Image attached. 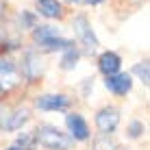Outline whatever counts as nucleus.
<instances>
[{"mask_svg": "<svg viewBox=\"0 0 150 150\" xmlns=\"http://www.w3.org/2000/svg\"><path fill=\"white\" fill-rule=\"evenodd\" d=\"M22 83V74L11 61H0V91H9Z\"/></svg>", "mask_w": 150, "mask_h": 150, "instance_id": "obj_3", "label": "nucleus"}, {"mask_svg": "<svg viewBox=\"0 0 150 150\" xmlns=\"http://www.w3.org/2000/svg\"><path fill=\"white\" fill-rule=\"evenodd\" d=\"M70 46H74L70 39H63L61 35H57V37H50V39H46L44 44H39V48H44V50H68Z\"/></svg>", "mask_w": 150, "mask_h": 150, "instance_id": "obj_12", "label": "nucleus"}, {"mask_svg": "<svg viewBox=\"0 0 150 150\" xmlns=\"http://www.w3.org/2000/svg\"><path fill=\"white\" fill-rule=\"evenodd\" d=\"M65 122H68L72 139H76V142H85V139H89V126H87V122L83 120V115H79V113H70V115L65 117Z\"/></svg>", "mask_w": 150, "mask_h": 150, "instance_id": "obj_7", "label": "nucleus"}, {"mask_svg": "<svg viewBox=\"0 0 150 150\" xmlns=\"http://www.w3.org/2000/svg\"><path fill=\"white\" fill-rule=\"evenodd\" d=\"M24 22L28 24V26H33V15H28V13H24Z\"/></svg>", "mask_w": 150, "mask_h": 150, "instance_id": "obj_19", "label": "nucleus"}, {"mask_svg": "<svg viewBox=\"0 0 150 150\" xmlns=\"http://www.w3.org/2000/svg\"><path fill=\"white\" fill-rule=\"evenodd\" d=\"M35 142H39L41 146L48 148V150H70L74 139H72L68 133L59 131L57 126L41 124L37 131H35Z\"/></svg>", "mask_w": 150, "mask_h": 150, "instance_id": "obj_1", "label": "nucleus"}, {"mask_svg": "<svg viewBox=\"0 0 150 150\" xmlns=\"http://www.w3.org/2000/svg\"><path fill=\"white\" fill-rule=\"evenodd\" d=\"M2 11H4V2L0 0V15H2Z\"/></svg>", "mask_w": 150, "mask_h": 150, "instance_id": "obj_21", "label": "nucleus"}, {"mask_svg": "<svg viewBox=\"0 0 150 150\" xmlns=\"http://www.w3.org/2000/svg\"><path fill=\"white\" fill-rule=\"evenodd\" d=\"M120 124V111L115 107H105L96 113V126L100 133H113Z\"/></svg>", "mask_w": 150, "mask_h": 150, "instance_id": "obj_4", "label": "nucleus"}, {"mask_svg": "<svg viewBox=\"0 0 150 150\" xmlns=\"http://www.w3.org/2000/svg\"><path fill=\"white\" fill-rule=\"evenodd\" d=\"M79 57H81V52L74 48V46H70L68 50H63V57H61V68H63V70H74L76 63H79Z\"/></svg>", "mask_w": 150, "mask_h": 150, "instance_id": "obj_13", "label": "nucleus"}, {"mask_svg": "<svg viewBox=\"0 0 150 150\" xmlns=\"http://www.w3.org/2000/svg\"><path fill=\"white\" fill-rule=\"evenodd\" d=\"M68 105H70V100L63 94H46L35 100V107L41 111H63V109H68Z\"/></svg>", "mask_w": 150, "mask_h": 150, "instance_id": "obj_6", "label": "nucleus"}, {"mask_svg": "<svg viewBox=\"0 0 150 150\" xmlns=\"http://www.w3.org/2000/svg\"><path fill=\"white\" fill-rule=\"evenodd\" d=\"M94 150H117V148L109 137H98L94 139Z\"/></svg>", "mask_w": 150, "mask_h": 150, "instance_id": "obj_15", "label": "nucleus"}, {"mask_svg": "<svg viewBox=\"0 0 150 150\" xmlns=\"http://www.w3.org/2000/svg\"><path fill=\"white\" fill-rule=\"evenodd\" d=\"M120 65H122V59L120 54L115 52H102L100 59H98V68L105 76H111V74H117L120 72Z\"/></svg>", "mask_w": 150, "mask_h": 150, "instance_id": "obj_10", "label": "nucleus"}, {"mask_svg": "<svg viewBox=\"0 0 150 150\" xmlns=\"http://www.w3.org/2000/svg\"><path fill=\"white\" fill-rule=\"evenodd\" d=\"M57 35H59V30L52 28V26H35L33 28V39L37 41V44H44L46 39L57 37Z\"/></svg>", "mask_w": 150, "mask_h": 150, "instance_id": "obj_14", "label": "nucleus"}, {"mask_svg": "<svg viewBox=\"0 0 150 150\" xmlns=\"http://www.w3.org/2000/svg\"><path fill=\"white\" fill-rule=\"evenodd\" d=\"M41 70H44V65H41V57L37 52H26L22 59V76H26L28 81L37 79L41 74Z\"/></svg>", "mask_w": 150, "mask_h": 150, "instance_id": "obj_9", "label": "nucleus"}, {"mask_svg": "<svg viewBox=\"0 0 150 150\" xmlns=\"http://www.w3.org/2000/svg\"><path fill=\"white\" fill-rule=\"evenodd\" d=\"M72 30L76 35V41L85 48V52H96L98 50V37L94 35V28H91L89 20L85 15H76L74 22H72Z\"/></svg>", "mask_w": 150, "mask_h": 150, "instance_id": "obj_2", "label": "nucleus"}, {"mask_svg": "<svg viewBox=\"0 0 150 150\" xmlns=\"http://www.w3.org/2000/svg\"><path fill=\"white\" fill-rule=\"evenodd\" d=\"M81 2H87V4H98V2H102V0H81Z\"/></svg>", "mask_w": 150, "mask_h": 150, "instance_id": "obj_20", "label": "nucleus"}, {"mask_svg": "<svg viewBox=\"0 0 150 150\" xmlns=\"http://www.w3.org/2000/svg\"><path fill=\"white\" fill-rule=\"evenodd\" d=\"M33 144H35V133H26V135H22L18 139V148L20 150H28Z\"/></svg>", "mask_w": 150, "mask_h": 150, "instance_id": "obj_17", "label": "nucleus"}, {"mask_svg": "<svg viewBox=\"0 0 150 150\" xmlns=\"http://www.w3.org/2000/svg\"><path fill=\"white\" fill-rule=\"evenodd\" d=\"M105 87L115 96H126L128 91H131V87H133V81H131L128 74L117 72V74H111V76L105 79Z\"/></svg>", "mask_w": 150, "mask_h": 150, "instance_id": "obj_5", "label": "nucleus"}, {"mask_svg": "<svg viewBox=\"0 0 150 150\" xmlns=\"http://www.w3.org/2000/svg\"><path fill=\"white\" fill-rule=\"evenodd\" d=\"M142 133H144V126L139 122H133L131 124V137H139Z\"/></svg>", "mask_w": 150, "mask_h": 150, "instance_id": "obj_18", "label": "nucleus"}, {"mask_svg": "<svg viewBox=\"0 0 150 150\" xmlns=\"http://www.w3.org/2000/svg\"><path fill=\"white\" fill-rule=\"evenodd\" d=\"M7 150H20V148L18 146H11V148H7Z\"/></svg>", "mask_w": 150, "mask_h": 150, "instance_id": "obj_22", "label": "nucleus"}, {"mask_svg": "<svg viewBox=\"0 0 150 150\" xmlns=\"http://www.w3.org/2000/svg\"><path fill=\"white\" fill-rule=\"evenodd\" d=\"M72 2H81V0H72Z\"/></svg>", "mask_w": 150, "mask_h": 150, "instance_id": "obj_23", "label": "nucleus"}, {"mask_svg": "<svg viewBox=\"0 0 150 150\" xmlns=\"http://www.w3.org/2000/svg\"><path fill=\"white\" fill-rule=\"evenodd\" d=\"M133 72H135L139 79H142L144 85H148V81H150V72H148V63H146V61H144V63H137Z\"/></svg>", "mask_w": 150, "mask_h": 150, "instance_id": "obj_16", "label": "nucleus"}, {"mask_svg": "<svg viewBox=\"0 0 150 150\" xmlns=\"http://www.w3.org/2000/svg\"><path fill=\"white\" fill-rule=\"evenodd\" d=\"M0 94H2V91H0Z\"/></svg>", "mask_w": 150, "mask_h": 150, "instance_id": "obj_24", "label": "nucleus"}, {"mask_svg": "<svg viewBox=\"0 0 150 150\" xmlns=\"http://www.w3.org/2000/svg\"><path fill=\"white\" fill-rule=\"evenodd\" d=\"M37 11L39 15L52 20V18H59L61 15V2L59 0H37Z\"/></svg>", "mask_w": 150, "mask_h": 150, "instance_id": "obj_11", "label": "nucleus"}, {"mask_svg": "<svg viewBox=\"0 0 150 150\" xmlns=\"http://www.w3.org/2000/svg\"><path fill=\"white\" fill-rule=\"evenodd\" d=\"M28 117H30L28 109H13V111H7L4 120L0 122V128H4V131H18V128H22L24 124L28 122Z\"/></svg>", "mask_w": 150, "mask_h": 150, "instance_id": "obj_8", "label": "nucleus"}]
</instances>
